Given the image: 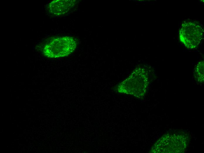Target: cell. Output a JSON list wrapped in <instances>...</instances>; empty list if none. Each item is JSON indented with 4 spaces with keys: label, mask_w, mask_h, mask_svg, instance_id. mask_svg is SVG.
I'll use <instances>...</instances> for the list:
<instances>
[{
    "label": "cell",
    "mask_w": 204,
    "mask_h": 153,
    "mask_svg": "<svg viewBox=\"0 0 204 153\" xmlns=\"http://www.w3.org/2000/svg\"><path fill=\"white\" fill-rule=\"evenodd\" d=\"M77 41L70 36L54 39L47 44L43 49V53L49 58H58L67 56L76 49Z\"/></svg>",
    "instance_id": "cell-1"
},
{
    "label": "cell",
    "mask_w": 204,
    "mask_h": 153,
    "mask_svg": "<svg viewBox=\"0 0 204 153\" xmlns=\"http://www.w3.org/2000/svg\"><path fill=\"white\" fill-rule=\"evenodd\" d=\"M203 29L200 24L195 21L186 20L181 24L179 31L181 42L189 49L197 48L203 38Z\"/></svg>",
    "instance_id": "cell-2"
},
{
    "label": "cell",
    "mask_w": 204,
    "mask_h": 153,
    "mask_svg": "<svg viewBox=\"0 0 204 153\" xmlns=\"http://www.w3.org/2000/svg\"><path fill=\"white\" fill-rule=\"evenodd\" d=\"M187 135L181 132L171 133L159 139L152 148V152H181L188 142Z\"/></svg>",
    "instance_id": "cell-3"
},
{
    "label": "cell",
    "mask_w": 204,
    "mask_h": 153,
    "mask_svg": "<svg viewBox=\"0 0 204 153\" xmlns=\"http://www.w3.org/2000/svg\"><path fill=\"white\" fill-rule=\"evenodd\" d=\"M77 2L76 0H54L49 4L48 9L54 15H63L72 11L77 5Z\"/></svg>",
    "instance_id": "cell-4"
},
{
    "label": "cell",
    "mask_w": 204,
    "mask_h": 153,
    "mask_svg": "<svg viewBox=\"0 0 204 153\" xmlns=\"http://www.w3.org/2000/svg\"><path fill=\"white\" fill-rule=\"evenodd\" d=\"M196 80L200 83L204 82V61H199L196 65L194 71Z\"/></svg>",
    "instance_id": "cell-5"
}]
</instances>
